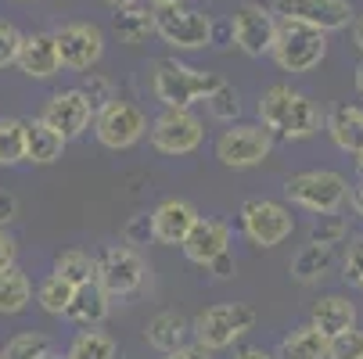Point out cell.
Returning a JSON list of instances; mask_svg holds the SVG:
<instances>
[{
  "instance_id": "cell-34",
  "label": "cell",
  "mask_w": 363,
  "mask_h": 359,
  "mask_svg": "<svg viewBox=\"0 0 363 359\" xmlns=\"http://www.w3.org/2000/svg\"><path fill=\"white\" fill-rule=\"evenodd\" d=\"M50 348L55 345H50V338L43 331H22L4 345V359H43Z\"/></svg>"
},
{
  "instance_id": "cell-13",
  "label": "cell",
  "mask_w": 363,
  "mask_h": 359,
  "mask_svg": "<svg viewBox=\"0 0 363 359\" xmlns=\"http://www.w3.org/2000/svg\"><path fill=\"white\" fill-rule=\"evenodd\" d=\"M274 15L281 22H302L320 33H338L356 22L349 0H274Z\"/></svg>"
},
{
  "instance_id": "cell-19",
  "label": "cell",
  "mask_w": 363,
  "mask_h": 359,
  "mask_svg": "<svg viewBox=\"0 0 363 359\" xmlns=\"http://www.w3.org/2000/svg\"><path fill=\"white\" fill-rule=\"evenodd\" d=\"M144 341L159 355H169V352L184 348L187 341H194V331H191V320L180 309H162L144 324Z\"/></svg>"
},
{
  "instance_id": "cell-40",
  "label": "cell",
  "mask_w": 363,
  "mask_h": 359,
  "mask_svg": "<svg viewBox=\"0 0 363 359\" xmlns=\"http://www.w3.org/2000/svg\"><path fill=\"white\" fill-rule=\"evenodd\" d=\"M205 273H209L213 280H234V277H238V259H234V251H223L220 259H213L209 266H205Z\"/></svg>"
},
{
  "instance_id": "cell-20",
  "label": "cell",
  "mask_w": 363,
  "mask_h": 359,
  "mask_svg": "<svg viewBox=\"0 0 363 359\" xmlns=\"http://www.w3.org/2000/svg\"><path fill=\"white\" fill-rule=\"evenodd\" d=\"M309 324L317 331H324L328 338H338V334L356 327V302L345 295H320L309 305Z\"/></svg>"
},
{
  "instance_id": "cell-52",
  "label": "cell",
  "mask_w": 363,
  "mask_h": 359,
  "mask_svg": "<svg viewBox=\"0 0 363 359\" xmlns=\"http://www.w3.org/2000/svg\"><path fill=\"white\" fill-rule=\"evenodd\" d=\"M0 359H4V348H0Z\"/></svg>"
},
{
  "instance_id": "cell-5",
  "label": "cell",
  "mask_w": 363,
  "mask_h": 359,
  "mask_svg": "<svg viewBox=\"0 0 363 359\" xmlns=\"http://www.w3.org/2000/svg\"><path fill=\"white\" fill-rule=\"evenodd\" d=\"M151 280V270H147V259L133 248V244H108L101 248L97 255V284L105 287V295L116 302V298H133L147 287Z\"/></svg>"
},
{
  "instance_id": "cell-26",
  "label": "cell",
  "mask_w": 363,
  "mask_h": 359,
  "mask_svg": "<svg viewBox=\"0 0 363 359\" xmlns=\"http://www.w3.org/2000/svg\"><path fill=\"white\" fill-rule=\"evenodd\" d=\"M29 302H33V280L11 266L0 273V317H18L29 309Z\"/></svg>"
},
{
  "instance_id": "cell-53",
  "label": "cell",
  "mask_w": 363,
  "mask_h": 359,
  "mask_svg": "<svg viewBox=\"0 0 363 359\" xmlns=\"http://www.w3.org/2000/svg\"><path fill=\"white\" fill-rule=\"evenodd\" d=\"M18 4H26V0H18Z\"/></svg>"
},
{
  "instance_id": "cell-16",
  "label": "cell",
  "mask_w": 363,
  "mask_h": 359,
  "mask_svg": "<svg viewBox=\"0 0 363 359\" xmlns=\"http://www.w3.org/2000/svg\"><path fill=\"white\" fill-rule=\"evenodd\" d=\"M198 220H201V212L187 198H162L151 209V237H155V244L184 248V241H187V234L194 230Z\"/></svg>"
},
{
  "instance_id": "cell-21",
  "label": "cell",
  "mask_w": 363,
  "mask_h": 359,
  "mask_svg": "<svg viewBox=\"0 0 363 359\" xmlns=\"http://www.w3.org/2000/svg\"><path fill=\"white\" fill-rule=\"evenodd\" d=\"M324 133L331 137V144L338 151L359 159L363 155V108L359 105H338V108H331Z\"/></svg>"
},
{
  "instance_id": "cell-44",
  "label": "cell",
  "mask_w": 363,
  "mask_h": 359,
  "mask_svg": "<svg viewBox=\"0 0 363 359\" xmlns=\"http://www.w3.org/2000/svg\"><path fill=\"white\" fill-rule=\"evenodd\" d=\"M234 359H277V352H270V348H263V345H241V348L234 352Z\"/></svg>"
},
{
  "instance_id": "cell-39",
  "label": "cell",
  "mask_w": 363,
  "mask_h": 359,
  "mask_svg": "<svg viewBox=\"0 0 363 359\" xmlns=\"http://www.w3.org/2000/svg\"><path fill=\"white\" fill-rule=\"evenodd\" d=\"M147 241H155L151 237V212H137L130 223H126V244H147Z\"/></svg>"
},
{
  "instance_id": "cell-31",
  "label": "cell",
  "mask_w": 363,
  "mask_h": 359,
  "mask_svg": "<svg viewBox=\"0 0 363 359\" xmlns=\"http://www.w3.org/2000/svg\"><path fill=\"white\" fill-rule=\"evenodd\" d=\"M26 162V119L0 115V166L11 169Z\"/></svg>"
},
{
  "instance_id": "cell-7",
  "label": "cell",
  "mask_w": 363,
  "mask_h": 359,
  "mask_svg": "<svg viewBox=\"0 0 363 359\" xmlns=\"http://www.w3.org/2000/svg\"><path fill=\"white\" fill-rule=\"evenodd\" d=\"M238 223L248 244L255 248H277L295 234V216L288 201H274V198H248L238 209Z\"/></svg>"
},
{
  "instance_id": "cell-23",
  "label": "cell",
  "mask_w": 363,
  "mask_h": 359,
  "mask_svg": "<svg viewBox=\"0 0 363 359\" xmlns=\"http://www.w3.org/2000/svg\"><path fill=\"white\" fill-rule=\"evenodd\" d=\"M65 137L50 130L43 119H26V162L33 166H55L65 155Z\"/></svg>"
},
{
  "instance_id": "cell-41",
  "label": "cell",
  "mask_w": 363,
  "mask_h": 359,
  "mask_svg": "<svg viewBox=\"0 0 363 359\" xmlns=\"http://www.w3.org/2000/svg\"><path fill=\"white\" fill-rule=\"evenodd\" d=\"M15 259H18V241H15L4 227H0V273L11 270V266H15Z\"/></svg>"
},
{
  "instance_id": "cell-38",
  "label": "cell",
  "mask_w": 363,
  "mask_h": 359,
  "mask_svg": "<svg viewBox=\"0 0 363 359\" xmlns=\"http://www.w3.org/2000/svg\"><path fill=\"white\" fill-rule=\"evenodd\" d=\"M18 47H22V33H18L8 18H0V69H4V65H15Z\"/></svg>"
},
{
  "instance_id": "cell-10",
  "label": "cell",
  "mask_w": 363,
  "mask_h": 359,
  "mask_svg": "<svg viewBox=\"0 0 363 359\" xmlns=\"http://www.w3.org/2000/svg\"><path fill=\"white\" fill-rule=\"evenodd\" d=\"M213 33H216V22L201 8L177 4V8H159L155 11V36H159L169 50L213 47Z\"/></svg>"
},
{
  "instance_id": "cell-51",
  "label": "cell",
  "mask_w": 363,
  "mask_h": 359,
  "mask_svg": "<svg viewBox=\"0 0 363 359\" xmlns=\"http://www.w3.org/2000/svg\"><path fill=\"white\" fill-rule=\"evenodd\" d=\"M356 173H359V180H363V155L356 159Z\"/></svg>"
},
{
  "instance_id": "cell-8",
  "label": "cell",
  "mask_w": 363,
  "mask_h": 359,
  "mask_svg": "<svg viewBox=\"0 0 363 359\" xmlns=\"http://www.w3.org/2000/svg\"><path fill=\"white\" fill-rule=\"evenodd\" d=\"M274 133L263 122H234L216 137V162L223 169H255L274 155Z\"/></svg>"
},
{
  "instance_id": "cell-43",
  "label": "cell",
  "mask_w": 363,
  "mask_h": 359,
  "mask_svg": "<svg viewBox=\"0 0 363 359\" xmlns=\"http://www.w3.org/2000/svg\"><path fill=\"white\" fill-rule=\"evenodd\" d=\"M18 216V198L11 190H0V227H8Z\"/></svg>"
},
{
  "instance_id": "cell-24",
  "label": "cell",
  "mask_w": 363,
  "mask_h": 359,
  "mask_svg": "<svg viewBox=\"0 0 363 359\" xmlns=\"http://www.w3.org/2000/svg\"><path fill=\"white\" fill-rule=\"evenodd\" d=\"M331 270H335V251L324 248V244H302V248L291 255V263H288L291 280H298V284H306V287L328 280Z\"/></svg>"
},
{
  "instance_id": "cell-49",
  "label": "cell",
  "mask_w": 363,
  "mask_h": 359,
  "mask_svg": "<svg viewBox=\"0 0 363 359\" xmlns=\"http://www.w3.org/2000/svg\"><path fill=\"white\" fill-rule=\"evenodd\" d=\"M356 90H359V97H363V62L356 65Z\"/></svg>"
},
{
  "instance_id": "cell-9",
  "label": "cell",
  "mask_w": 363,
  "mask_h": 359,
  "mask_svg": "<svg viewBox=\"0 0 363 359\" xmlns=\"http://www.w3.org/2000/svg\"><path fill=\"white\" fill-rule=\"evenodd\" d=\"M147 140L166 159H187L205 144V122L191 108H162L151 119Z\"/></svg>"
},
{
  "instance_id": "cell-18",
  "label": "cell",
  "mask_w": 363,
  "mask_h": 359,
  "mask_svg": "<svg viewBox=\"0 0 363 359\" xmlns=\"http://www.w3.org/2000/svg\"><path fill=\"white\" fill-rule=\"evenodd\" d=\"M15 65L29 79H50V76H58L62 72V55H58L55 33H26Z\"/></svg>"
},
{
  "instance_id": "cell-17",
  "label": "cell",
  "mask_w": 363,
  "mask_h": 359,
  "mask_svg": "<svg viewBox=\"0 0 363 359\" xmlns=\"http://www.w3.org/2000/svg\"><path fill=\"white\" fill-rule=\"evenodd\" d=\"M230 241H234V227L227 220H216V216H201L194 223V230L187 234L184 241V259L191 266H209L213 259H220L223 251H230Z\"/></svg>"
},
{
  "instance_id": "cell-6",
  "label": "cell",
  "mask_w": 363,
  "mask_h": 359,
  "mask_svg": "<svg viewBox=\"0 0 363 359\" xmlns=\"http://www.w3.org/2000/svg\"><path fill=\"white\" fill-rule=\"evenodd\" d=\"M270 58L277 62L281 72H291V76L313 72L328 58V33L302 25V22H281Z\"/></svg>"
},
{
  "instance_id": "cell-3",
  "label": "cell",
  "mask_w": 363,
  "mask_h": 359,
  "mask_svg": "<svg viewBox=\"0 0 363 359\" xmlns=\"http://www.w3.org/2000/svg\"><path fill=\"white\" fill-rule=\"evenodd\" d=\"M349 180L338 169H302L284 180V201L302 212L331 216L349 205Z\"/></svg>"
},
{
  "instance_id": "cell-46",
  "label": "cell",
  "mask_w": 363,
  "mask_h": 359,
  "mask_svg": "<svg viewBox=\"0 0 363 359\" xmlns=\"http://www.w3.org/2000/svg\"><path fill=\"white\" fill-rule=\"evenodd\" d=\"M352 43H356L359 55H363V15H356V22H352Z\"/></svg>"
},
{
  "instance_id": "cell-25",
  "label": "cell",
  "mask_w": 363,
  "mask_h": 359,
  "mask_svg": "<svg viewBox=\"0 0 363 359\" xmlns=\"http://www.w3.org/2000/svg\"><path fill=\"white\" fill-rule=\"evenodd\" d=\"M108 313H112V298L105 295V287H101V284H86V287L76 291L65 320L76 324V327H101L108 320Z\"/></svg>"
},
{
  "instance_id": "cell-12",
  "label": "cell",
  "mask_w": 363,
  "mask_h": 359,
  "mask_svg": "<svg viewBox=\"0 0 363 359\" xmlns=\"http://www.w3.org/2000/svg\"><path fill=\"white\" fill-rule=\"evenodd\" d=\"M277 25H281V18L274 15V8L245 0V4L230 15L234 47L248 58H267L274 50V40H277Z\"/></svg>"
},
{
  "instance_id": "cell-36",
  "label": "cell",
  "mask_w": 363,
  "mask_h": 359,
  "mask_svg": "<svg viewBox=\"0 0 363 359\" xmlns=\"http://www.w3.org/2000/svg\"><path fill=\"white\" fill-rule=\"evenodd\" d=\"M86 97H90V105H94V112H101L105 105H112L116 101V86H112V79H105V76H97V72H86V83L79 86Z\"/></svg>"
},
{
  "instance_id": "cell-29",
  "label": "cell",
  "mask_w": 363,
  "mask_h": 359,
  "mask_svg": "<svg viewBox=\"0 0 363 359\" xmlns=\"http://www.w3.org/2000/svg\"><path fill=\"white\" fill-rule=\"evenodd\" d=\"M76 284H69L65 277H58L55 270H50L40 284H36V302H40V309L50 313V317H65L69 313V305L76 298Z\"/></svg>"
},
{
  "instance_id": "cell-11",
  "label": "cell",
  "mask_w": 363,
  "mask_h": 359,
  "mask_svg": "<svg viewBox=\"0 0 363 359\" xmlns=\"http://www.w3.org/2000/svg\"><path fill=\"white\" fill-rule=\"evenodd\" d=\"M147 130H151V119L144 115V108L133 105V101H123V97H116L112 105H105L94 115V137L108 151L137 147L147 137Z\"/></svg>"
},
{
  "instance_id": "cell-50",
  "label": "cell",
  "mask_w": 363,
  "mask_h": 359,
  "mask_svg": "<svg viewBox=\"0 0 363 359\" xmlns=\"http://www.w3.org/2000/svg\"><path fill=\"white\" fill-rule=\"evenodd\" d=\"M43 359H69V352H58V348H50Z\"/></svg>"
},
{
  "instance_id": "cell-28",
  "label": "cell",
  "mask_w": 363,
  "mask_h": 359,
  "mask_svg": "<svg viewBox=\"0 0 363 359\" xmlns=\"http://www.w3.org/2000/svg\"><path fill=\"white\" fill-rule=\"evenodd\" d=\"M69 359H116L119 345L108 331H101V327H83L76 331V338L69 341Z\"/></svg>"
},
{
  "instance_id": "cell-35",
  "label": "cell",
  "mask_w": 363,
  "mask_h": 359,
  "mask_svg": "<svg viewBox=\"0 0 363 359\" xmlns=\"http://www.w3.org/2000/svg\"><path fill=\"white\" fill-rule=\"evenodd\" d=\"M342 277L349 287L363 291V234H352L342 251Z\"/></svg>"
},
{
  "instance_id": "cell-4",
  "label": "cell",
  "mask_w": 363,
  "mask_h": 359,
  "mask_svg": "<svg viewBox=\"0 0 363 359\" xmlns=\"http://www.w3.org/2000/svg\"><path fill=\"white\" fill-rule=\"evenodd\" d=\"M255 324H259V313L248 302H216L191 320V331H194V341L205 345L209 352H227L238 341H245L255 331Z\"/></svg>"
},
{
  "instance_id": "cell-22",
  "label": "cell",
  "mask_w": 363,
  "mask_h": 359,
  "mask_svg": "<svg viewBox=\"0 0 363 359\" xmlns=\"http://www.w3.org/2000/svg\"><path fill=\"white\" fill-rule=\"evenodd\" d=\"M274 352H277V359H328L331 338L306 320V324L291 327V331L281 338V345H277Z\"/></svg>"
},
{
  "instance_id": "cell-33",
  "label": "cell",
  "mask_w": 363,
  "mask_h": 359,
  "mask_svg": "<svg viewBox=\"0 0 363 359\" xmlns=\"http://www.w3.org/2000/svg\"><path fill=\"white\" fill-rule=\"evenodd\" d=\"M349 241V223L342 212H331V216H317L309 223V244H324V248H335Z\"/></svg>"
},
{
  "instance_id": "cell-47",
  "label": "cell",
  "mask_w": 363,
  "mask_h": 359,
  "mask_svg": "<svg viewBox=\"0 0 363 359\" xmlns=\"http://www.w3.org/2000/svg\"><path fill=\"white\" fill-rule=\"evenodd\" d=\"M177 4H187V0H147V8H155V11L159 8H177Z\"/></svg>"
},
{
  "instance_id": "cell-27",
  "label": "cell",
  "mask_w": 363,
  "mask_h": 359,
  "mask_svg": "<svg viewBox=\"0 0 363 359\" xmlns=\"http://www.w3.org/2000/svg\"><path fill=\"white\" fill-rule=\"evenodd\" d=\"M116 36H119V43H126V47H140L151 33H155V8H140V4H133V8H123V11H116Z\"/></svg>"
},
{
  "instance_id": "cell-30",
  "label": "cell",
  "mask_w": 363,
  "mask_h": 359,
  "mask_svg": "<svg viewBox=\"0 0 363 359\" xmlns=\"http://www.w3.org/2000/svg\"><path fill=\"white\" fill-rule=\"evenodd\" d=\"M55 273L65 277V280L76 284V287L97 284V255H90V251H83V248H65L58 259H55Z\"/></svg>"
},
{
  "instance_id": "cell-32",
  "label": "cell",
  "mask_w": 363,
  "mask_h": 359,
  "mask_svg": "<svg viewBox=\"0 0 363 359\" xmlns=\"http://www.w3.org/2000/svg\"><path fill=\"white\" fill-rule=\"evenodd\" d=\"M205 108H209V115H213L216 122L234 126V122H238V115H241V97H238L234 83H227V79H223V83L213 90V97L205 101Z\"/></svg>"
},
{
  "instance_id": "cell-14",
  "label": "cell",
  "mask_w": 363,
  "mask_h": 359,
  "mask_svg": "<svg viewBox=\"0 0 363 359\" xmlns=\"http://www.w3.org/2000/svg\"><path fill=\"white\" fill-rule=\"evenodd\" d=\"M55 43L62 55V69L69 72H90L101 55H105V33L94 22H69L55 29Z\"/></svg>"
},
{
  "instance_id": "cell-15",
  "label": "cell",
  "mask_w": 363,
  "mask_h": 359,
  "mask_svg": "<svg viewBox=\"0 0 363 359\" xmlns=\"http://www.w3.org/2000/svg\"><path fill=\"white\" fill-rule=\"evenodd\" d=\"M94 105H90V97L72 86V90H58V93H50L47 97V105L40 112V119L50 126V130H58L65 140H76L83 137L90 126H94Z\"/></svg>"
},
{
  "instance_id": "cell-48",
  "label": "cell",
  "mask_w": 363,
  "mask_h": 359,
  "mask_svg": "<svg viewBox=\"0 0 363 359\" xmlns=\"http://www.w3.org/2000/svg\"><path fill=\"white\" fill-rule=\"evenodd\" d=\"M105 4H108L112 11H123V8H133V4H140V0H105Z\"/></svg>"
},
{
  "instance_id": "cell-2",
  "label": "cell",
  "mask_w": 363,
  "mask_h": 359,
  "mask_svg": "<svg viewBox=\"0 0 363 359\" xmlns=\"http://www.w3.org/2000/svg\"><path fill=\"white\" fill-rule=\"evenodd\" d=\"M220 83L223 76L194 69L177 58H159L151 69V93L162 108H194L201 101H209Z\"/></svg>"
},
{
  "instance_id": "cell-1",
  "label": "cell",
  "mask_w": 363,
  "mask_h": 359,
  "mask_svg": "<svg viewBox=\"0 0 363 359\" xmlns=\"http://www.w3.org/2000/svg\"><path fill=\"white\" fill-rule=\"evenodd\" d=\"M255 115L277 140H288V144L309 140V137H317L328 126V112L309 93L295 90L291 83L267 86L263 93H259Z\"/></svg>"
},
{
  "instance_id": "cell-42",
  "label": "cell",
  "mask_w": 363,
  "mask_h": 359,
  "mask_svg": "<svg viewBox=\"0 0 363 359\" xmlns=\"http://www.w3.org/2000/svg\"><path fill=\"white\" fill-rule=\"evenodd\" d=\"M216 352H209L205 345H198V341H187L184 348H177V352H169V355H162V359H213Z\"/></svg>"
},
{
  "instance_id": "cell-37",
  "label": "cell",
  "mask_w": 363,
  "mask_h": 359,
  "mask_svg": "<svg viewBox=\"0 0 363 359\" xmlns=\"http://www.w3.org/2000/svg\"><path fill=\"white\" fill-rule=\"evenodd\" d=\"M328 359H363V331H345L338 338H331V352Z\"/></svg>"
},
{
  "instance_id": "cell-45",
  "label": "cell",
  "mask_w": 363,
  "mask_h": 359,
  "mask_svg": "<svg viewBox=\"0 0 363 359\" xmlns=\"http://www.w3.org/2000/svg\"><path fill=\"white\" fill-rule=\"evenodd\" d=\"M349 209H352L356 220H363V180H356V183L349 187Z\"/></svg>"
}]
</instances>
